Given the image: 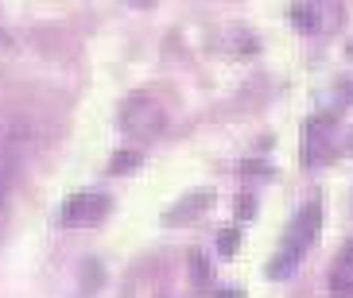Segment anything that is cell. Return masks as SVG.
Segmentation results:
<instances>
[{"label": "cell", "mask_w": 353, "mask_h": 298, "mask_svg": "<svg viewBox=\"0 0 353 298\" xmlns=\"http://www.w3.org/2000/svg\"><path fill=\"white\" fill-rule=\"evenodd\" d=\"M319 228H322V206L319 202H307V206L299 209V217L291 221V233H288V240H283V248L268 264V279H283L299 268V259L307 256V248L314 244Z\"/></svg>", "instance_id": "obj_1"}, {"label": "cell", "mask_w": 353, "mask_h": 298, "mask_svg": "<svg viewBox=\"0 0 353 298\" xmlns=\"http://www.w3.org/2000/svg\"><path fill=\"white\" fill-rule=\"evenodd\" d=\"M121 128L132 136H144V140H156L159 128H163V113H159V105L144 93H136L132 101H125L121 109Z\"/></svg>", "instance_id": "obj_2"}, {"label": "cell", "mask_w": 353, "mask_h": 298, "mask_svg": "<svg viewBox=\"0 0 353 298\" xmlns=\"http://www.w3.org/2000/svg\"><path fill=\"white\" fill-rule=\"evenodd\" d=\"M109 213V198L105 194H74L63 206V225H97Z\"/></svg>", "instance_id": "obj_3"}, {"label": "cell", "mask_w": 353, "mask_h": 298, "mask_svg": "<svg viewBox=\"0 0 353 298\" xmlns=\"http://www.w3.org/2000/svg\"><path fill=\"white\" fill-rule=\"evenodd\" d=\"M210 202H214V194L210 190H202V194H187L183 202H175V206L163 213V225H183V221H190V217H198L202 209H210Z\"/></svg>", "instance_id": "obj_4"}, {"label": "cell", "mask_w": 353, "mask_h": 298, "mask_svg": "<svg viewBox=\"0 0 353 298\" xmlns=\"http://www.w3.org/2000/svg\"><path fill=\"white\" fill-rule=\"evenodd\" d=\"M288 20H291V28H299V31H314V28H319V16H314V8L307 4V0H299V4H291Z\"/></svg>", "instance_id": "obj_5"}, {"label": "cell", "mask_w": 353, "mask_h": 298, "mask_svg": "<svg viewBox=\"0 0 353 298\" xmlns=\"http://www.w3.org/2000/svg\"><path fill=\"white\" fill-rule=\"evenodd\" d=\"M190 279H194V287H210L214 283V268H210V259L202 252H190Z\"/></svg>", "instance_id": "obj_6"}, {"label": "cell", "mask_w": 353, "mask_h": 298, "mask_svg": "<svg viewBox=\"0 0 353 298\" xmlns=\"http://www.w3.org/2000/svg\"><path fill=\"white\" fill-rule=\"evenodd\" d=\"M136 167H140V151L125 147V151H117L113 159H109V175H128V171H136Z\"/></svg>", "instance_id": "obj_7"}, {"label": "cell", "mask_w": 353, "mask_h": 298, "mask_svg": "<svg viewBox=\"0 0 353 298\" xmlns=\"http://www.w3.org/2000/svg\"><path fill=\"white\" fill-rule=\"evenodd\" d=\"M330 295H338V298H350V295H353V271H350V268H334V275H330Z\"/></svg>", "instance_id": "obj_8"}, {"label": "cell", "mask_w": 353, "mask_h": 298, "mask_svg": "<svg viewBox=\"0 0 353 298\" xmlns=\"http://www.w3.org/2000/svg\"><path fill=\"white\" fill-rule=\"evenodd\" d=\"M237 175H245V178H252V175L268 178V175H272V163H268V159H241V163H237Z\"/></svg>", "instance_id": "obj_9"}, {"label": "cell", "mask_w": 353, "mask_h": 298, "mask_svg": "<svg viewBox=\"0 0 353 298\" xmlns=\"http://www.w3.org/2000/svg\"><path fill=\"white\" fill-rule=\"evenodd\" d=\"M237 248H241V233L237 228H221L218 233V252L221 256H237Z\"/></svg>", "instance_id": "obj_10"}, {"label": "cell", "mask_w": 353, "mask_h": 298, "mask_svg": "<svg viewBox=\"0 0 353 298\" xmlns=\"http://www.w3.org/2000/svg\"><path fill=\"white\" fill-rule=\"evenodd\" d=\"M97 283H101V264H97V259H90V264H85L82 287H85V290H97Z\"/></svg>", "instance_id": "obj_11"}, {"label": "cell", "mask_w": 353, "mask_h": 298, "mask_svg": "<svg viewBox=\"0 0 353 298\" xmlns=\"http://www.w3.org/2000/svg\"><path fill=\"white\" fill-rule=\"evenodd\" d=\"M252 213H256V198H252V194H241V198H237V217H241V221H252Z\"/></svg>", "instance_id": "obj_12"}, {"label": "cell", "mask_w": 353, "mask_h": 298, "mask_svg": "<svg viewBox=\"0 0 353 298\" xmlns=\"http://www.w3.org/2000/svg\"><path fill=\"white\" fill-rule=\"evenodd\" d=\"M12 171H16V167L0 163V206H4V198H8V186H12Z\"/></svg>", "instance_id": "obj_13"}, {"label": "cell", "mask_w": 353, "mask_h": 298, "mask_svg": "<svg viewBox=\"0 0 353 298\" xmlns=\"http://www.w3.org/2000/svg\"><path fill=\"white\" fill-rule=\"evenodd\" d=\"M338 268H353V240L345 244V252L338 256Z\"/></svg>", "instance_id": "obj_14"}, {"label": "cell", "mask_w": 353, "mask_h": 298, "mask_svg": "<svg viewBox=\"0 0 353 298\" xmlns=\"http://www.w3.org/2000/svg\"><path fill=\"white\" fill-rule=\"evenodd\" d=\"M214 298H241V290H218Z\"/></svg>", "instance_id": "obj_15"}, {"label": "cell", "mask_w": 353, "mask_h": 298, "mask_svg": "<svg viewBox=\"0 0 353 298\" xmlns=\"http://www.w3.org/2000/svg\"><path fill=\"white\" fill-rule=\"evenodd\" d=\"M128 4H136V8H152L156 0H128Z\"/></svg>", "instance_id": "obj_16"}, {"label": "cell", "mask_w": 353, "mask_h": 298, "mask_svg": "<svg viewBox=\"0 0 353 298\" xmlns=\"http://www.w3.org/2000/svg\"><path fill=\"white\" fill-rule=\"evenodd\" d=\"M345 151H350V155H353V136H350V140H345Z\"/></svg>", "instance_id": "obj_17"}, {"label": "cell", "mask_w": 353, "mask_h": 298, "mask_svg": "<svg viewBox=\"0 0 353 298\" xmlns=\"http://www.w3.org/2000/svg\"><path fill=\"white\" fill-rule=\"evenodd\" d=\"M350 97H353V89H350Z\"/></svg>", "instance_id": "obj_18"}]
</instances>
